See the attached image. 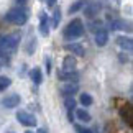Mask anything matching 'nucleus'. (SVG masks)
Segmentation results:
<instances>
[{
  "label": "nucleus",
  "instance_id": "423d86ee",
  "mask_svg": "<svg viewBox=\"0 0 133 133\" xmlns=\"http://www.w3.org/2000/svg\"><path fill=\"white\" fill-rule=\"evenodd\" d=\"M58 77H59L61 81H69V82H77L79 76H77V72H74V71H63V72H59V74H58Z\"/></svg>",
  "mask_w": 133,
  "mask_h": 133
},
{
  "label": "nucleus",
  "instance_id": "0eeeda50",
  "mask_svg": "<svg viewBox=\"0 0 133 133\" xmlns=\"http://www.w3.org/2000/svg\"><path fill=\"white\" fill-rule=\"evenodd\" d=\"M77 84L76 82H69V84H64L63 85V89H61V92H63V95L64 97H72L76 92H77Z\"/></svg>",
  "mask_w": 133,
  "mask_h": 133
},
{
  "label": "nucleus",
  "instance_id": "39448f33",
  "mask_svg": "<svg viewBox=\"0 0 133 133\" xmlns=\"http://www.w3.org/2000/svg\"><path fill=\"white\" fill-rule=\"evenodd\" d=\"M107 41H109V33L104 28H99L95 31V44L97 46H105Z\"/></svg>",
  "mask_w": 133,
  "mask_h": 133
},
{
  "label": "nucleus",
  "instance_id": "a211bd4d",
  "mask_svg": "<svg viewBox=\"0 0 133 133\" xmlns=\"http://www.w3.org/2000/svg\"><path fill=\"white\" fill-rule=\"evenodd\" d=\"M79 102H81L82 105L89 107V105L92 104V97H90L89 94H81V99H79Z\"/></svg>",
  "mask_w": 133,
  "mask_h": 133
},
{
  "label": "nucleus",
  "instance_id": "dca6fc26",
  "mask_svg": "<svg viewBox=\"0 0 133 133\" xmlns=\"http://www.w3.org/2000/svg\"><path fill=\"white\" fill-rule=\"evenodd\" d=\"M31 79H33L35 84H41L43 77H41V71H39L38 68H35V69L31 71Z\"/></svg>",
  "mask_w": 133,
  "mask_h": 133
},
{
  "label": "nucleus",
  "instance_id": "393cba45",
  "mask_svg": "<svg viewBox=\"0 0 133 133\" xmlns=\"http://www.w3.org/2000/svg\"><path fill=\"white\" fill-rule=\"evenodd\" d=\"M26 133H33V131H26Z\"/></svg>",
  "mask_w": 133,
  "mask_h": 133
},
{
  "label": "nucleus",
  "instance_id": "9b49d317",
  "mask_svg": "<svg viewBox=\"0 0 133 133\" xmlns=\"http://www.w3.org/2000/svg\"><path fill=\"white\" fill-rule=\"evenodd\" d=\"M110 28L112 30H128V23H125L123 20H118V18H115V20H112L110 22Z\"/></svg>",
  "mask_w": 133,
  "mask_h": 133
},
{
  "label": "nucleus",
  "instance_id": "ddd939ff",
  "mask_svg": "<svg viewBox=\"0 0 133 133\" xmlns=\"http://www.w3.org/2000/svg\"><path fill=\"white\" fill-rule=\"evenodd\" d=\"M39 17H41V22H39V31H41V35H44V36H46V35H48L49 31H48V17H46V15L44 13H41V15H39Z\"/></svg>",
  "mask_w": 133,
  "mask_h": 133
},
{
  "label": "nucleus",
  "instance_id": "b1692460",
  "mask_svg": "<svg viewBox=\"0 0 133 133\" xmlns=\"http://www.w3.org/2000/svg\"><path fill=\"white\" fill-rule=\"evenodd\" d=\"M38 133H46V130H43V128H41V130H39Z\"/></svg>",
  "mask_w": 133,
  "mask_h": 133
},
{
  "label": "nucleus",
  "instance_id": "9d476101",
  "mask_svg": "<svg viewBox=\"0 0 133 133\" xmlns=\"http://www.w3.org/2000/svg\"><path fill=\"white\" fill-rule=\"evenodd\" d=\"M117 44H118L120 48L127 49V51H130L133 48V41H131V38H128V36H118V38H117Z\"/></svg>",
  "mask_w": 133,
  "mask_h": 133
},
{
  "label": "nucleus",
  "instance_id": "1a4fd4ad",
  "mask_svg": "<svg viewBox=\"0 0 133 133\" xmlns=\"http://www.w3.org/2000/svg\"><path fill=\"white\" fill-rule=\"evenodd\" d=\"M3 107H7V109H13V107H17L20 104V97L17 94H13V95H8V97H5L3 99Z\"/></svg>",
  "mask_w": 133,
  "mask_h": 133
},
{
  "label": "nucleus",
  "instance_id": "f8f14e48",
  "mask_svg": "<svg viewBox=\"0 0 133 133\" xmlns=\"http://www.w3.org/2000/svg\"><path fill=\"white\" fill-rule=\"evenodd\" d=\"M68 49L72 54H76V56H84V48H82V44H79V43H71V44H68Z\"/></svg>",
  "mask_w": 133,
  "mask_h": 133
},
{
  "label": "nucleus",
  "instance_id": "aec40b11",
  "mask_svg": "<svg viewBox=\"0 0 133 133\" xmlns=\"http://www.w3.org/2000/svg\"><path fill=\"white\" fill-rule=\"evenodd\" d=\"M10 84H12V81H10L8 77H3V76L0 77V90H5Z\"/></svg>",
  "mask_w": 133,
  "mask_h": 133
},
{
  "label": "nucleus",
  "instance_id": "6e6552de",
  "mask_svg": "<svg viewBox=\"0 0 133 133\" xmlns=\"http://www.w3.org/2000/svg\"><path fill=\"white\" fill-rule=\"evenodd\" d=\"M100 12V5L99 3H95V2H89L87 5H85V15L90 18H94L95 15H99Z\"/></svg>",
  "mask_w": 133,
  "mask_h": 133
},
{
  "label": "nucleus",
  "instance_id": "6ab92c4d",
  "mask_svg": "<svg viewBox=\"0 0 133 133\" xmlns=\"http://www.w3.org/2000/svg\"><path fill=\"white\" fill-rule=\"evenodd\" d=\"M64 105H66V109H68L69 112L74 109V105H76V100L72 99V97H66V100H64Z\"/></svg>",
  "mask_w": 133,
  "mask_h": 133
},
{
  "label": "nucleus",
  "instance_id": "20e7f679",
  "mask_svg": "<svg viewBox=\"0 0 133 133\" xmlns=\"http://www.w3.org/2000/svg\"><path fill=\"white\" fill-rule=\"evenodd\" d=\"M17 120L22 125H25V127H35V125H36V118H35L31 114H28V112H18V114H17Z\"/></svg>",
  "mask_w": 133,
  "mask_h": 133
},
{
  "label": "nucleus",
  "instance_id": "4468645a",
  "mask_svg": "<svg viewBox=\"0 0 133 133\" xmlns=\"http://www.w3.org/2000/svg\"><path fill=\"white\" fill-rule=\"evenodd\" d=\"M63 68H64V71H74V68H76V59L72 58V56H68V58H64Z\"/></svg>",
  "mask_w": 133,
  "mask_h": 133
},
{
  "label": "nucleus",
  "instance_id": "f3484780",
  "mask_svg": "<svg viewBox=\"0 0 133 133\" xmlns=\"http://www.w3.org/2000/svg\"><path fill=\"white\" fill-rule=\"evenodd\" d=\"M84 3H85V0H77V2L72 3V7L69 8V13L72 15V13H76V12H79V10L84 7Z\"/></svg>",
  "mask_w": 133,
  "mask_h": 133
},
{
  "label": "nucleus",
  "instance_id": "5701e85b",
  "mask_svg": "<svg viewBox=\"0 0 133 133\" xmlns=\"http://www.w3.org/2000/svg\"><path fill=\"white\" fill-rule=\"evenodd\" d=\"M48 3H49V5H54V3H56V0H48Z\"/></svg>",
  "mask_w": 133,
  "mask_h": 133
},
{
  "label": "nucleus",
  "instance_id": "f03ea898",
  "mask_svg": "<svg viewBox=\"0 0 133 133\" xmlns=\"http://www.w3.org/2000/svg\"><path fill=\"white\" fill-rule=\"evenodd\" d=\"M84 35V25L81 20H72L68 26L64 28V38L72 41V39H77Z\"/></svg>",
  "mask_w": 133,
  "mask_h": 133
},
{
  "label": "nucleus",
  "instance_id": "f257e3e1",
  "mask_svg": "<svg viewBox=\"0 0 133 133\" xmlns=\"http://www.w3.org/2000/svg\"><path fill=\"white\" fill-rule=\"evenodd\" d=\"M18 46V35H12V36H0V56L12 54Z\"/></svg>",
  "mask_w": 133,
  "mask_h": 133
},
{
  "label": "nucleus",
  "instance_id": "2eb2a0df",
  "mask_svg": "<svg viewBox=\"0 0 133 133\" xmlns=\"http://www.w3.org/2000/svg\"><path fill=\"white\" fill-rule=\"evenodd\" d=\"M76 115H77V118H79L81 122H89V120H90L89 112H87V110H84V109H79L77 112H76Z\"/></svg>",
  "mask_w": 133,
  "mask_h": 133
},
{
  "label": "nucleus",
  "instance_id": "4be33fe9",
  "mask_svg": "<svg viewBox=\"0 0 133 133\" xmlns=\"http://www.w3.org/2000/svg\"><path fill=\"white\" fill-rule=\"evenodd\" d=\"M79 133H94L92 130H87V128H79Z\"/></svg>",
  "mask_w": 133,
  "mask_h": 133
},
{
  "label": "nucleus",
  "instance_id": "7ed1b4c3",
  "mask_svg": "<svg viewBox=\"0 0 133 133\" xmlns=\"http://www.w3.org/2000/svg\"><path fill=\"white\" fill-rule=\"evenodd\" d=\"M5 20L13 25H25L28 20V13L23 7H17V8H12L10 12H7L5 15Z\"/></svg>",
  "mask_w": 133,
  "mask_h": 133
},
{
  "label": "nucleus",
  "instance_id": "412c9836",
  "mask_svg": "<svg viewBox=\"0 0 133 133\" xmlns=\"http://www.w3.org/2000/svg\"><path fill=\"white\" fill-rule=\"evenodd\" d=\"M59 20H61V12L56 8L54 10V15H53V26H58V25H59Z\"/></svg>",
  "mask_w": 133,
  "mask_h": 133
}]
</instances>
